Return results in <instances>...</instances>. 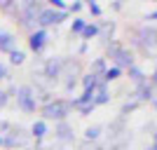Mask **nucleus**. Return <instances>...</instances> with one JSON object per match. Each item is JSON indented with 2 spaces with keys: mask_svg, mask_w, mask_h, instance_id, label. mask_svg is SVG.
Segmentation results:
<instances>
[{
  "mask_svg": "<svg viewBox=\"0 0 157 150\" xmlns=\"http://www.w3.org/2000/svg\"><path fill=\"white\" fill-rule=\"evenodd\" d=\"M40 115H42L40 120H45V122H66L71 115V103L66 98H54L47 106H40Z\"/></svg>",
  "mask_w": 157,
  "mask_h": 150,
  "instance_id": "nucleus-1",
  "label": "nucleus"
},
{
  "mask_svg": "<svg viewBox=\"0 0 157 150\" xmlns=\"http://www.w3.org/2000/svg\"><path fill=\"white\" fill-rule=\"evenodd\" d=\"M108 56L113 59V66H117L120 71H127V68H131V66H136V56H134V52H131L129 47L115 42V40L108 42Z\"/></svg>",
  "mask_w": 157,
  "mask_h": 150,
  "instance_id": "nucleus-2",
  "label": "nucleus"
},
{
  "mask_svg": "<svg viewBox=\"0 0 157 150\" xmlns=\"http://www.w3.org/2000/svg\"><path fill=\"white\" fill-rule=\"evenodd\" d=\"M14 96H17V108L26 115H33L38 110V98H35V89L31 85H21L14 89Z\"/></svg>",
  "mask_w": 157,
  "mask_h": 150,
  "instance_id": "nucleus-3",
  "label": "nucleus"
},
{
  "mask_svg": "<svg viewBox=\"0 0 157 150\" xmlns=\"http://www.w3.org/2000/svg\"><path fill=\"white\" fill-rule=\"evenodd\" d=\"M80 78H82L80 61L63 59V63H61V75H59V80L63 82V89L66 91H73V89H75V85L80 82Z\"/></svg>",
  "mask_w": 157,
  "mask_h": 150,
  "instance_id": "nucleus-4",
  "label": "nucleus"
},
{
  "mask_svg": "<svg viewBox=\"0 0 157 150\" xmlns=\"http://www.w3.org/2000/svg\"><path fill=\"white\" fill-rule=\"evenodd\" d=\"M66 19H68V12H56V10L45 7V10L38 14V19H35V26L42 28V31H47L49 26H59V24H63Z\"/></svg>",
  "mask_w": 157,
  "mask_h": 150,
  "instance_id": "nucleus-5",
  "label": "nucleus"
},
{
  "mask_svg": "<svg viewBox=\"0 0 157 150\" xmlns=\"http://www.w3.org/2000/svg\"><path fill=\"white\" fill-rule=\"evenodd\" d=\"M136 45L143 49L145 54L150 52V56L155 54V26L148 28V24H145L143 28H138L136 31Z\"/></svg>",
  "mask_w": 157,
  "mask_h": 150,
  "instance_id": "nucleus-6",
  "label": "nucleus"
},
{
  "mask_svg": "<svg viewBox=\"0 0 157 150\" xmlns=\"http://www.w3.org/2000/svg\"><path fill=\"white\" fill-rule=\"evenodd\" d=\"M131 96L136 98L138 103H148V101H155V78H148L145 82H141V85H136V89H134V94Z\"/></svg>",
  "mask_w": 157,
  "mask_h": 150,
  "instance_id": "nucleus-7",
  "label": "nucleus"
},
{
  "mask_svg": "<svg viewBox=\"0 0 157 150\" xmlns=\"http://www.w3.org/2000/svg\"><path fill=\"white\" fill-rule=\"evenodd\" d=\"M61 63H63L61 56H49V59L45 61V66H42V78H45L47 82H59Z\"/></svg>",
  "mask_w": 157,
  "mask_h": 150,
  "instance_id": "nucleus-8",
  "label": "nucleus"
},
{
  "mask_svg": "<svg viewBox=\"0 0 157 150\" xmlns=\"http://www.w3.org/2000/svg\"><path fill=\"white\" fill-rule=\"evenodd\" d=\"M47 45H49V33L47 31H42V28L31 31V35H28V47H31V52L40 54Z\"/></svg>",
  "mask_w": 157,
  "mask_h": 150,
  "instance_id": "nucleus-9",
  "label": "nucleus"
},
{
  "mask_svg": "<svg viewBox=\"0 0 157 150\" xmlns=\"http://www.w3.org/2000/svg\"><path fill=\"white\" fill-rule=\"evenodd\" d=\"M54 138L61 141V143H73V141H75L73 127L68 122H56V124H54Z\"/></svg>",
  "mask_w": 157,
  "mask_h": 150,
  "instance_id": "nucleus-10",
  "label": "nucleus"
},
{
  "mask_svg": "<svg viewBox=\"0 0 157 150\" xmlns=\"http://www.w3.org/2000/svg\"><path fill=\"white\" fill-rule=\"evenodd\" d=\"M105 103H110V91H108L105 82H98L94 89V106H105Z\"/></svg>",
  "mask_w": 157,
  "mask_h": 150,
  "instance_id": "nucleus-11",
  "label": "nucleus"
},
{
  "mask_svg": "<svg viewBox=\"0 0 157 150\" xmlns=\"http://www.w3.org/2000/svg\"><path fill=\"white\" fill-rule=\"evenodd\" d=\"M47 131H49V127H47L45 120H35V122L31 124V131H28V136L35 138V141H42V138L47 136Z\"/></svg>",
  "mask_w": 157,
  "mask_h": 150,
  "instance_id": "nucleus-12",
  "label": "nucleus"
},
{
  "mask_svg": "<svg viewBox=\"0 0 157 150\" xmlns=\"http://www.w3.org/2000/svg\"><path fill=\"white\" fill-rule=\"evenodd\" d=\"M14 45H17V38H14V33L5 31V28H0V52H12Z\"/></svg>",
  "mask_w": 157,
  "mask_h": 150,
  "instance_id": "nucleus-13",
  "label": "nucleus"
},
{
  "mask_svg": "<svg viewBox=\"0 0 157 150\" xmlns=\"http://www.w3.org/2000/svg\"><path fill=\"white\" fill-rule=\"evenodd\" d=\"M127 75H129V80L134 82V85H141V82H145V80H148L145 71H143V68H138V66H131V68H127Z\"/></svg>",
  "mask_w": 157,
  "mask_h": 150,
  "instance_id": "nucleus-14",
  "label": "nucleus"
},
{
  "mask_svg": "<svg viewBox=\"0 0 157 150\" xmlns=\"http://www.w3.org/2000/svg\"><path fill=\"white\" fill-rule=\"evenodd\" d=\"M96 28H98V35L101 38H110L113 40V33H115V21H98L96 24Z\"/></svg>",
  "mask_w": 157,
  "mask_h": 150,
  "instance_id": "nucleus-15",
  "label": "nucleus"
},
{
  "mask_svg": "<svg viewBox=\"0 0 157 150\" xmlns=\"http://www.w3.org/2000/svg\"><path fill=\"white\" fill-rule=\"evenodd\" d=\"M122 73H124V71H120L117 66H108V68L103 71V75H101V82L108 85V82H113V80H120V78H122Z\"/></svg>",
  "mask_w": 157,
  "mask_h": 150,
  "instance_id": "nucleus-16",
  "label": "nucleus"
},
{
  "mask_svg": "<svg viewBox=\"0 0 157 150\" xmlns=\"http://www.w3.org/2000/svg\"><path fill=\"white\" fill-rule=\"evenodd\" d=\"M101 134H103V127H101V124H92V127L85 129V141L87 143H94V141L101 138Z\"/></svg>",
  "mask_w": 157,
  "mask_h": 150,
  "instance_id": "nucleus-17",
  "label": "nucleus"
},
{
  "mask_svg": "<svg viewBox=\"0 0 157 150\" xmlns=\"http://www.w3.org/2000/svg\"><path fill=\"white\" fill-rule=\"evenodd\" d=\"M80 82H82V89H96V85L101 82V78L94 75V73H87V75L80 78Z\"/></svg>",
  "mask_w": 157,
  "mask_h": 150,
  "instance_id": "nucleus-18",
  "label": "nucleus"
},
{
  "mask_svg": "<svg viewBox=\"0 0 157 150\" xmlns=\"http://www.w3.org/2000/svg\"><path fill=\"white\" fill-rule=\"evenodd\" d=\"M80 38L85 40V42H89L92 38H98V28H96V24H89V21H87V26L82 28V33H80Z\"/></svg>",
  "mask_w": 157,
  "mask_h": 150,
  "instance_id": "nucleus-19",
  "label": "nucleus"
},
{
  "mask_svg": "<svg viewBox=\"0 0 157 150\" xmlns=\"http://www.w3.org/2000/svg\"><path fill=\"white\" fill-rule=\"evenodd\" d=\"M105 68H108L105 59H103V56H98V59H94V61H92V68H89V73H94V75H98V78H101Z\"/></svg>",
  "mask_w": 157,
  "mask_h": 150,
  "instance_id": "nucleus-20",
  "label": "nucleus"
},
{
  "mask_svg": "<svg viewBox=\"0 0 157 150\" xmlns=\"http://www.w3.org/2000/svg\"><path fill=\"white\" fill-rule=\"evenodd\" d=\"M24 61H26V52H24V49H17V47H14L12 52H10V63H12V66H21Z\"/></svg>",
  "mask_w": 157,
  "mask_h": 150,
  "instance_id": "nucleus-21",
  "label": "nucleus"
},
{
  "mask_svg": "<svg viewBox=\"0 0 157 150\" xmlns=\"http://www.w3.org/2000/svg\"><path fill=\"white\" fill-rule=\"evenodd\" d=\"M87 26V19H73V24H71V35H80L82 33V28Z\"/></svg>",
  "mask_w": 157,
  "mask_h": 150,
  "instance_id": "nucleus-22",
  "label": "nucleus"
},
{
  "mask_svg": "<svg viewBox=\"0 0 157 150\" xmlns=\"http://www.w3.org/2000/svg\"><path fill=\"white\" fill-rule=\"evenodd\" d=\"M138 106H141V103H138L136 98H134V101H127V103L122 106V110H120V113H122V117H127L129 113H134V110H136V108H138Z\"/></svg>",
  "mask_w": 157,
  "mask_h": 150,
  "instance_id": "nucleus-23",
  "label": "nucleus"
},
{
  "mask_svg": "<svg viewBox=\"0 0 157 150\" xmlns=\"http://www.w3.org/2000/svg\"><path fill=\"white\" fill-rule=\"evenodd\" d=\"M85 7H87V10H89V14H92V17H101V14H103V10H101V5H98V2H94V0H89V2H85Z\"/></svg>",
  "mask_w": 157,
  "mask_h": 150,
  "instance_id": "nucleus-24",
  "label": "nucleus"
},
{
  "mask_svg": "<svg viewBox=\"0 0 157 150\" xmlns=\"http://www.w3.org/2000/svg\"><path fill=\"white\" fill-rule=\"evenodd\" d=\"M49 10H56V12H66L68 5H66L63 0H49Z\"/></svg>",
  "mask_w": 157,
  "mask_h": 150,
  "instance_id": "nucleus-25",
  "label": "nucleus"
},
{
  "mask_svg": "<svg viewBox=\"0 0 157 150\" xmlns=\"http://www.w3.org/2000/svg\"><path fill=\"white\" fill-rule=\"evenodd\" d=\"M14 94V89H0V108L2 106H7V101H10V96Z\"/></svg>",
  "mask_w": 157,
  "mask_h": 150,
  "instance_id": "nucleus-26",
  "label": "nucleus"
},
{
  "mask_svg": "<svg viewBox=\"0 0 157 150\" xmlns=\"http://www.w3.org/2000/svg\"><path fill=\"white\" fill-rule=\"evenodd\" d=\"M82 10H85V2H73V5H68V10H66V12L68 14H78V12H82Z\"/></svg>",
  "mask_w": 157,
  "mask_h": 150,
  "instance_id": "nucleus-27",
  "label": "nucleus"
},
{
  "mask_svg": "<svg viewBox=\"0 0 157 150\" xmlns=\"http://www.w3.org/2000/svg\"><path fill=\"white\" fill-rule=\"evenodd\" d=\"M94 108H96V106H94V103H87V106H80V108H78V113H80V115H82V117H85V115H89V113H94Z\"/></svg>",
  "mask_w": 157,
  "mask_h": 150,
  "instance_id": "nucleus-28",
  "label": "nucleus"
},
{
  "mask_svg": "<svg viewBox=\"0 0 157 150\" xmlns=\"http://www.w3.org/2000/svg\"><path fill=\"white\" fill-rule=\"evenodd\" d=\"M10 127H12V122H7V120H0V136H5L7 131H10Z\"/></svg>",
  "mask_w": 157,
  "mask_h": 150,
  "instance_id": "nucleus-29",
  "label": "nucleus"
},
{
  "mask_svg": "<svg viewBox=\"0 0 157 150\" xmlns=\"http://www.w3.org/2000/svg\"><path fill=\"white\" fill-rule=\"evenodd\" d=\"M7 78H10V73H7L5 63H0V80H7Z\"/></svg>",
  "mask_w": 157,
  "mask_h": 150,
  "instance_id": "nucleus-30",
  "label": "nucleus"
},
{
  "mask_svg": "<svg viewBox=\"0 0 157 150\" xmlns=\"http://www.w3.org/2000/svg\"><path fill=\"white\" fill-rule=\"evenodd\" d=\"M155 19H157V10H152V12L145 17V21H150V26H152V24H155Z\"/></svg>",
  "mask_w": 157,
  "mask_h": 150,
  "instance_id": "nucleus-31",
  "label": "nucleus"
},
{
  "mask_svg": "<svg viewBox=\"0 0 157 150\" xmlns=\"http://www.w3.org/2000/svg\"><path fill=\"white\" fill-rule=\"evenodd\" d=\"M148 150H157V145H155V143H150V148H148Z\"/></svg>",
  "mask_w": 157,
  "mask_h": 150,
  "instance_id": "nucleus-32",
  "label": "nucleus"
},
{
  "mask_svg": "<svg viewBox=\"0 0 157 150\" xmlns=\"http://www.w3.org/2000/svg\"><path fill=\"white\" fill-rule=\"evenodd\" d=\"M0 148H2V136H0Z\"/></svg>",
  "mask_w": 157,
  "mask_h": 150,
  "instance_id": "nucleus-33",
  "label": "nucleus"
},
{
  "mask_svg": "<svg viewBox=\"0 0 157 150\" xmlns=\"http://www.w3.org/2000/svg\"><path fill=\"white\" fill-rule=\"evenodd\" d=\"M24 150H33V148H28V145H26V148H24Z\"/></svg>",
  "mask_w": 157,
  "mask_h": 150,
  "instance_id": "nucleus-34",
  "label": "nucleus"
}]
</instances>
